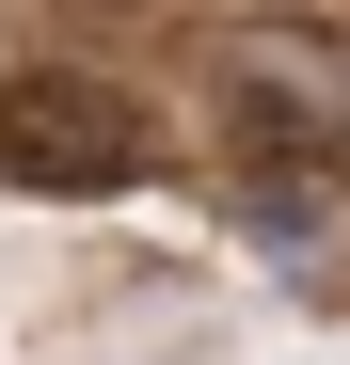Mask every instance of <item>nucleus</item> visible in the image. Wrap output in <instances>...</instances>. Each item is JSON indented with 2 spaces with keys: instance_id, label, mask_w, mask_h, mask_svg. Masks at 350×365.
I'll return each instance as SVG.
<instances>
[{
  "instance_id": "obj_2",
  "label": "nucleus",
  "mask_w": 350,
  "mask_h": 365,
  "mask_svg": "<svg viewBox=\"0 0 350 365\" xmlns=\"http://www.w3.org/2000/svg\"><path fill=\"white\" fill-rule=\"evenodd\" d=\"M144 96L96 80V64H16L0 80V191H48V207H96V191H144Z\"/></svg>"
},
{
  "instance_id": "obj_1",
  "label": "nucleus",
  "mask_w": 350,
  "mask_h": 365,
  "mask_svg": "<svg viewBox=\"0 0 350 365\" xmlns=\"http://www.w3.org/2000/svg\"><path fill=\"white\" fill-rule=\"evenodd\" d=\"M207 128H223V191H239L255 238H319V222L350 207V96H334L319 64H286V48H223Z\"/></svg>"
}]
</instances>
